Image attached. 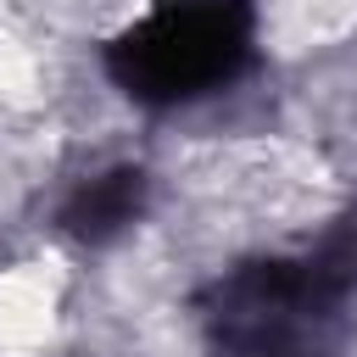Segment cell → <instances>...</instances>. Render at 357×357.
<instances>
[{
  "mask_svg": "<svg viewBox=\"0 0 357 357\" xmlns=\"http://www.w3.org/2000/svg\"><path fill=\"white\" fill-rule=\"evenodd\" d=\"M340 290L301 262H251L212 290V340L223 357H324Z\"/></svg>",
  "mask_w": 357,
  "mask_h": 357,
  "instance_id": "obj_2",
  "label": "cell"
},
{
  "mask_svg": "<svg viewBox=\"0 0 357 357\" xmlns=\"http://www.w3.org/2000/svg\"><path fill=\"white\" fill-rule=\"evenodd\" d=\"M307 262H312V268H318L340 296H346V290H357V206H351V212L324 234V245H318Z\"/></svg>",
  "mask_w": 357,
  "mask_h": 357,
  "instance_id": "obj_4",
  "label": "cell"
},
{
  "mask_svg": "<svg viewBox=\"0 0 357 357\" xmlns=\"http://www.w3.org/2000/svg\"><path fill=\"white\" fill-rule=\"evenodd\" d=\"M251 0H162L106 45V73L139 106H178L234 84L251 67Z\"/></svg>",
  "mask_w": 357,
  "mask_h": 357,
  "instance_id": "obj_1",
  "label": "cell"
},
{
  "mask_svg": "<svg viewBox=\"0 0 357 357\" xmlns=\"http://www.w3.org/2000/svg\"><path fill=\"white\" fill-rule=\"evenodd\" d=\"M145 212V173L139 167H106L95 178H84L67 206H61V229L84 245H106L117 240L134 218Z\"/></svg>",
  "mask_w": 357,
  "mask_h": 357,
  "instance_id": "obj_3",
  "label": "cell"
}]
</instances>
